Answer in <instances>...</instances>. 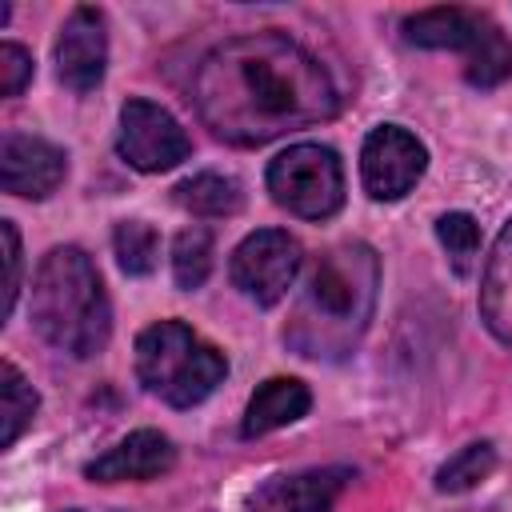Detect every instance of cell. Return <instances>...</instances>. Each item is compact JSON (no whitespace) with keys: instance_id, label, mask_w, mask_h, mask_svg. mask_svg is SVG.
<instances>
[{"instance_id":"cell-13","label":"cell","mask_w":512,"mask_h":512,"mask_svg":"<svg viewBox=\"0 0 512 512\" xmlns=\"http://www.w3.org/2000/svg\"><path fill=\"white\" fill-rule=\"evenodd\" d=\"M492 28L488 12H472V8H424L412 12L404 20V40L416 48H448V52H472L480 44V36Z\"/></svg>"},{"instance_id":"cell-7","label":"cell","mask_w":512,"mask_h":512,"mask_svg":"<svg viewBox=\"0 0 512 512\" xmlns=\"http://www.w3.org/2000/svg\"><path fill=\"white\" fill-rule=\"evenodd\" d=\"M120 156L140 168V172H168L180 160H188L192 140L180 128V120L152 104V100H128L120 108V136H116Z\"/></svg>"},{"instance_id":"cell-10","label":"cell","mask_w":512,"mask_h":512,"mask_svg":"<svg viewBox=\"0 0 512 512\" xmlns=\"http://www.w3.org/2000/svg\"><path fill=\"white\" fill-rule=\"evenodd\" d=\"M104 64H108V32H104V16L88 4H80L56 40V76L64 88L72 92H92L104 80Z\"/></svg>"},{"instance_id":"cell-9","label":"cell","mask_w":512,"mask_h":512,"mask_svg":"<svg viewBox=\"0 0 512 512\" xmlns=\"http://www.w3.org/2000/svg\"><path fill=\"white\" fill-rule=\"evenodd\" d=\"M68 156L28 132H4L0 140V184L8 196L20 200H44L64 184Z\"/></svg>"},{"instance_id":"cell-12","label":"cell","mask_w":512,"mask_h":512,"mask_svg":"<svg viewBox=\"0 0 512 512\" xmlns=\"http://www.w3.org/2000/svg\"><path fill=\"white\" fill-rule=\"evenodd\" d=\"M348 484V468H312L296 476H276L252 496V512H332Z\"/></svg>"},{"instance_id":"cell-2","label":"cell","mask_w":512,"mask_h":512,"mask_svg":"<svg viewBox=\"0 0 512 512\" xmlns=\"http://www.w3.org/2000/svg\"><path fill=\"white\" fill-rule=\"evenodd\" d=\"M376 288H380V260L368 244L348 240L328 248L312 264L288 312V324H284L288 348H296L308 360L348 356L372 320Z\"/></svg>"},{"instance_id":"cell-1","label":"cell","mask_w":512,"mask_h":512,"mask_svg":"<svg viewBox=\"0 0 512 512\" xmlns=\"http://www.w3.org/2000/svg\"><path fill=\"white\" fill-rule=\"evenodd\" d=\"M200 120L228 144L260 148L284 132L336 116L332 76L280 32H248L216 44L192 80Z\"/></svg>"},{"instance_id":"cell-5","label":"cell","mask_w":512,"mask_h":512,"mask_svg":"<svg viewBox=\"0 0 512 512\" xmlns=\"http://www.w3.org/2000/svg\"><path fill=\"white\" fill-rule=\"evenodd\" d=\"M272 200L300 220H328L344 204V168L328 144H292L268 164Z\"/></svg>"},{"instance_id":"cell-3","label":"cell","mask_w":512,"mask_h":512,"mask_svg":"<svg viewBox=\"0 0 512 512\" xmlns=\"http://www.w3.org/2000/svg\"><path fill=\"white\" fill-rule=\"evenodd\" d=\"M32 324L52 348L76 360L96 356L108 344L112 304L84 248L60 244L40 260L32 276Z\"/></svg>"},{"instance_id":"cell-17","label":"cell","mask_w":512,"mask_h":512,"mask_svg":"<svg viewBox=\"0 0 512 512\" xmlns=\"http://www.w3.org/2000/svg\"><path fill=\"white\" fill-rule=\"evenodd\" d=\"M40 408V396L36 388L20 376L16 364H0V448H12L20 440V432L32 424Z\"/></svg>"},{"instance_id":"cell-21","label":"cell","mask_w":512,"mask_h":512,"mask_svg":"<svg viewBox=\"0 0 512 512\" xmlns=\"http://www.w3.org/2000/svg\"><path fill=\"white\" fill-rule=\"evenodd\" d=\"M116 260L128 276H148L156 268V252H160V240H156V228L144 224V220H120L116 224Z\"/></svg>"},{"instance_id":"cell-20","label":"cell","mask_w":512,"mask_h":512,"mask_svg":"<svg viewBox=\"0 0 512 512\" xmlns=\"http://www.w3.org/2000/svg\"><path fill=\"white\" fill-rule=\"evenodd\" d=\"M492 468H496V448H492L488 440L468 444V448H460L452 460L440 464L436 488H440V492H468V488L484 484V480L492 476Z\"/></svg>"},{"instance_id":"cell-4","label":"cell","mask_w":512,"mask_h":512,"mask_svg":"<svg viewBox=\"0 0 512 512\" xmlns=\"http://www.w3.org/2000/svg\"><path fill=\"white\" fill-rule=\"evenodd\" d=\"M136 376L164 404L192 408L216 392V384L228 376V360L188 324L156 320L136 336Z\"/></svg>"},{"instance_id":"cell-18","label":"cell","mask_w":512,"mask_h":512,"mask_svg":"<svg viewBox=\"0 0 512 512\" xmlns=\"http://www.w3.org/2000/svg\"><path fill=\"white\" fill-rule=\"evenodd\" d=\"M464 76L472 88H496L512 76V44L500 32V24L492 20V28L480 36V44L464 56Z\"/></svg>"},{"instance_id":"cell-6","label":"cell","mask_w":512,"mask_h":512,"mask_svg":"<svg viewBox=\"0 0 512 512\" xmlns=\"http://www.w3.org/2000/svg\"><path fill=\"white\" fill-rule=\"evenodd\" d=\"M300 264H304V248H300V240L292 232H284V228H260V232H252V236H244L236 244L232 264H228V276H232V284L248 300L272 308V304H280L288 296Z\"/></svg>"},{"instance_id":"cell-23","label":"cell","mask_w":512,"mask_h":512,"mask_svg":"<svg viewBox=\"0 0 512 512\" xmlns=\"http://www.w3.org/2000/svg\"><path fill=\"white\" fill-rule=\"evenodd\" d=\"M32 80V56L20 44H0V92L20 96Z\"/></svg>"},{"instance_id":"cell-15","label":"cell","mask_w":512,"mask_h":512,"mask_svg":"<svg viewBox=\"0 0 512 512\" xmlns=\"http://www.w3.org/2000/svg\"><path fill=\"white\" fill-rule=\"evenodd\" d=\"M480 316L488 332L512 348V220L500 228L484 280H480Z\"/></svg>"},{"instance_id":"cell-16","label":"cell","mask_w":512,"mask_h":512,"mask_svg":"<svg viewBox=\"0 0 512 512\" xmlns=\"http://www.w3.org/2000/svg\"><path fill=\"white\" fill-rule=\"evenodd\" d=\"M172 200L192 216H232L240 212L244 192H240V180L224 172H196L172 188Z\"/></svg>"},{"instance_id":"cell-24","label":"cell","mask_w":512,"mask_h":512,"mask_svg":"<svg viewBox=\"0 0 512 512\" xmlns=\"http://www.w3.org/2000/svg\"><path fill=\"white\" fill-rule=\"evenodd\" d=\"M0 232H4V264H8V276H4V316H12L16 296H20V232H16L12 220H0Z\"/></svg>"},{"instance_id":"cell-14","label":"cell","mask_w":512,"mask_h":512,"mask_svg":"<svg viewBox=\"0 0 512 512\" xmlns=\"http://www.w3.org/2000/svg\"><path fill=\"white\" fill-rule=\"evenodd\" d=\"M308 408H312V392H308L304 380H296V376H272V380H264L252 392V400L244 408L240 432L248 440L252 436H268V432H276L284 424H296Z\"/></svg>"},{"instance_id":"cell-11","label":"cell","mask_w":512,"mask_h":512,"mask_svg":"<svg viewBox=\"0 0 512 512\" xmlns=\"http://www.w3.org/2000/svg\"><path fill=\"white\" fill-rule=\"evenodd\" d=\"M176 464V448L164 432L156 428H140L128 432L116 448H108L104 456H96L84 476L96 484H120V480H156Z\"/></svg>"},{"instance_id":"cell-19","label":"cell","mask_w":512,"mask_h":512,"mask_svg":"<svg viewBox=\"0 0 512 512\" xmlns=\"http://www.w3.org/2000/svg\"><path fill=\"white\" fill-rule=\"evenodd\" d=\"M212 272V236L208 228H184L176 240H172V276H176V288L192 292L208 280Z\"/></svg>"},{"instance_id":"cell-22","label":"cell","mask_w":512,"mask_h":512,"mask_svg":"<svg viewBox=\"0 0 512 512\" xmlns=\"http://www.w3.org/2000/svg\"><path fill=\"white\" fill-rule=\"evenodd\" d=\"M436 236L452 260V268L460 276H468L476 268V256H480V224L468 212H444L436 220Z\"/></svg>"},{"instance_id":"cell-8","label":"cell","mask_w":512,"mask_h":512,"mask_svg":"<svg viewBox=\"0 0 512 512\" xmlns=\"http://www.w3.org/2000/svg\"><path fill=\"white\" fill-rule=\"evenodd\" d=\"M428 168V148L400 124H380L360 148V176L372 200H400Z\"/></svg>"}]
</instances>
